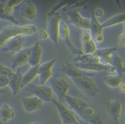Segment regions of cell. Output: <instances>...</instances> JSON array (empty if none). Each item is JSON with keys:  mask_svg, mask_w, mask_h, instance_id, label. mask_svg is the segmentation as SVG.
I'll return each mask as SVG.
<instances>
[{"mask_svg": "<svg viewBox=\"0 0 125 124\" xmlns=\"http://www.w3.org/2000/svg\"><path fill=\"white\" fill-rule=\"evenodd\" d=\"M64 99L81 120L91 124H105L100 114L85 101L69 95H66Z\"/></svg>", "mask_w": 125, "mask_h": 124, "instance_id": "cell-1", "label": "cell"}, {"mask_svg": "<svg viewBox=\"0 0 125 124\" xmlns=\"http://www.w3.org/2000/svg\"><path fill=\"white\" fill-rule=\"evenodd\" d=\"M38 31V27L34 24H26L24 26L10 24L6 26L0 32V48L10 38L16 36H31Z\"/></svg>", "mask_w": 125, "mask_h": 124, "instance_id": "cell-2", "label": "cell"}, {"mask_svg": "<svg viewBox=\"0 0 125 124\" xmlns=\"http://www.w3.org/2000/svg\"><path fill=\"white\" fill-rule=\"evenodd\" d=\"M72 80L82 93L88 98L95 97L100 93L99 89L94 77L84 76Z\"/></svg>", "mask_w": 125, "mask_h": 124, "instance_id": "cell-3", "label": "cell"}, {"mask_svg": "<svg viewBox=\"0 0 125 124\" xmlns=\"http://www.w3.org/2000/svg\"><path fill=\"white\" fill-rule=\"evenodd\" d=\"M61 20V14L58 12L49 13L47 32L49 38L56 46L59 45Z\"/></svg>", "mask_w": 125, "mask_h": 124, "instance_id": "cell-4", "label": "cell"}, {"mask_svg": "<svg viewBox=\"0 0 125 124\" xmlns=\"http://www.w3.org/2000/svg\"><path fill=\"white\" fill-rule=\"evenodd\" d=\"M50 84L52 91L57 97L59 102H61L66 95H68L71 87L69 82L61 77L52 78Z\"/></svg>", "mask_w": 125, "mask_h": 124, "instance_id": "cell-5", "label": "cell"}, {"mask_svg": "<svg viewBox=\"0 0 125 124\" xmlns=\"http://www.w3.org/2000/svg\"><path fill=\"white\" fill-rule=\"evenodd\" d=\"M60 71L69 77L71 79H77L84 76L94 77L95 75L94 73L81 70L76 67L74 63L71 62H65L60 67Z\"/></svg>", "mask_w": 125, "mask_h": 124, "instance_id": "cell-6", "label": "cell"}, {"mask_svg": "<svg viewBox=\"0 0 125 124\" xmlns=\"http://www.w3.org/2000/svg\"><path fill=\"white\" fill-rule=\"evenodd\" d=\"M51 102L56 107L62 124H75L79 123L73 112L61 102L54 99Z\"/></svg>", "mask_w": 125, "mask_h": 124, "instance_id": "cell-7", "label": "cell"}, {"mask_svg": "<svg viewBox=\"0 0 125 124\" xmlns=\"http://www.w3.org/2000/svg\"><path fill=\"white\" fill-rule=\"evenodd\" d=\"M60 37H62L66 46L72 54L75 55L77 56L83 54L81 50L77 48L73 45L70 37V28L67 22L64 20H61V27H60Z\"/></svg>", "mask_w": 125, "mask_h": 124, "instance_id": "cell-8", "label": "cell"}, {"mask_svg": "<svg viewBox=\"0 0 125 124\" xmlns=\"http://www.w3.org/2000/svg\"><path fill=\"white\" fill-rule=\"evenodd\" d=\"M67 14L69 18V20L76 27L83 30H89L90 27V19L82 16L78 10H69Z\"/></svg>", "mask_w": 125, "mask_h": 124, "instance_id": "cell-9", "label": "cell"}, {"mask_svg": "<svg viewBox=\"0 0 125 124\" xmlns=\"http://www.w3.org/2000/svg\"><path fill=\"white\" fill-rule=\"evenodd\" d=\"M90 30L92 40L95 42L96 45H100L104 42L105 37L103 33V27L98 19H96L94 15V14H92V18L90 19Z\"/></svg>", "mask_w": 125, "mask_h": 124, "instance_id": "cell-10", "label": "cell"}, {"mask_svg": "<svg viewBox=\"0 0 125 124\" xmlns=\"http://www.w3.org/2000/svg\"><path fill=\"white\" fill-rule=\"evenodd\" d=\"M55 60H50L38 67V77L41 85H45L52 78L53 75L52 68L55 65Z\"/></svg>", "mask_w": 125, "mask_h": 124, "instance_id": "cell-11", "label": "cell"}, {"mask_svg": "<svg viewBox=\"0 0 125 124\" xmlns=\"http://www.w3.org/2000/svg\"><path fill=\"white\" fill-rule=\"evenodd\" d=\"M32 93L34 96L42 101L44 103L51 102L54 99V94L49 86L33 85L32 86Z\"/></svg>", "mask_w": 125, "mask_h": 124, "instance_id": "cell-12", "label": "cell"}, {"mask_svg": "<svg viewBox=\"0 0 125 124\" xmlns=\"http://www.w3.org/2000/svg\"><path fill=\"white\" fill-rule=\"evenodd\" d=\"M106 112L111 120L116 124H121L120 118L122 114L123 105L119 100L109 101L106 107Z\"/></svg>", "mask_w": 125, "mask_h": 124, "instance_id": "cell-13", "label": "cell"}, {"mask_svg": "<svg viewBox=\"0 0 125 124\" xmlns=\"http://www.w3.org/2000/svg\"><path fill=\"white\" fill-rule=\"evenodd\" d=\"M21 104L24 111L28 113H34L43 107L44 102L36 96H28L21 98Z\"/></svg>", "mask_w": 125, "mask_h": 124, "instance_id": "cell-14", "label": "cell"}, {"mask_svg": "<svg viewBox=\"0 0 125 124\" xmlns=\"http://www.w3.org/2000/svg\"><path fill=\"white\" fill-rule=\"evenodd\" d=\"M25 43L26 40L22 36H16L8 40L1 48V50L4 52H9L16 54L23 49L25 46Z\"/></svg>", "mask_w": 125, "mask_h": 124, "instance_id": "cell-15", "label": "cell"}, {"mask_svg": "<svg viewBox=\"0 0 125 124\" xmlns=\"http://www.w3.org/2000/svg\"><path fill=\"white\" fill-rule=\"evenodd\" d=\"M31 52V47L24 48L23 49L16 53L11 60V69L12 70L20 68L27 64L29 61V56Z\"/></svg>", "mask_w": 125, "mask_h": 124, "instance_id": "cell-16", "label": "cell"}, {"mask_svg": "<svg viewBox=\"0 0 125 124\" xmlns=\"http://www.w3.org/2000/svg\"><path fill=\"white\" fill-rule=\"evenodd\" d=\"M22 73L20 69L16 71H13L12 73L9 76L8 86L14 95H19L21 91V83H22Z\"/></svg>", "mask_w": 125, "mask_h": 124, "instance_id": "cell-17", "label": "cell"}, {"mask_svg": "<svg viewBox=\"0 0 125 124\" xmlns=\"http://www.w3.org/2000/svg\"><path fill=\"white\" fill-rule=\"evenodd\" d=\"M19 14L22 18L29 21L34 20L37 18V10L36 6L31 1H28L24 3L20 9Z\"/></svg>", "mask_w": 125, "mask_h": 124, "instance_id": "cell-18", "label": "cell"}, {"mask_svg": "<svg viewBox=\"0 0 125 124\" xmlns=\"http://www.w3.org/2000/svg\"><path fill=\"white\" fill-rule=\"evenodd\" d=\"M42 53L40 42H36L34 45L31 47V52L28 63L31 67H38L41 64Z\"/></svg>", "mask_w": 125, "mask_h": 124, "instance_id": "cell-19", "label": "cell"}, {"mask_svg": "<svg viewBox=\"0 0 125 124\" xmlns=\"http://www.w3.org/2000/svg\"><path fill=\"white\" fill-rule=\"evenodd\" d=\"M16 117L14 109L8 104H4L0 107V120L3 122H8Z\"/></svg>", "mask_w": 125, "mask_h": 124, "instance_id": "cell-20", "label": "cell"}, {"mask_svg": "<svg viewBox=\"0 0 125 124\" xmlns=\"http://www.w3.org/2000/svg\"><path fill=\"white\" fill-rule=\"evenodd\" d=\"M38 67H31L27 72L22 75L21 89L26 87L38 77Z\"/></svg>", "mask_w": 125, "mask_h": 124, "instance_id": "cell-21", "label": "cell"}, {"mask_svg": "<svg viewBox=\"0 0 125 124\" xmlns=\"http://www.w3.org/2000/svg\"><path fill=\"white\" fill-rule=\"evenodd\" d=\"M75 65L81 70L86 71L92 72H100L106 70V65H103L101 63H74Z\"/></svg>", "mask_w": 125, "mask_h": 124, "instance_id": "cell-22", "label": "cell"}, {"mask_svg": "<svg viewBox=\"0 0 125 124\" xmlns=\"http://www.w3.org/2000/svg\"><path fill=\"white\" fill-rule=\"evenodd\" d=\"M109 64H111L115 67L116 70V74L121 78L123 77L124 74H125V65H124L123 61L121 57L116 55L115 53H113L111 57V60L110 63Z\"/></svg>", "mask_w": 125, "mask_h": 124, "instance_id": "cell-23", "label": "cell"}, {"mask_svg": "<svg viewBox=\"0 0 125 124\" xmlns=\"http://www.w3.org/2000/svg\"><path fill=\"white\" fill-rule=\"evenodd\" d=\"M125 20V14L123 13L118 14L113 16L111 17L110 19L106 20L102 24L103 29L108 28V27H112V26H116V25L124 23Z\"/></svg>", "mask_w": 125, "mask_h": 124, "instance_id": "cell-24", "label": "cell"}, {"mask_svg": "<svg viewBox=\"0 0 125 124\" xmlns=\"http://www.w3.org/2000/svg\"><path fill=\"white\" fill-rule=\"evenodd\" d=\"M100 63V58L95 53L90 55L82 54L76 57L74 60V63Z\"/></svg>", "mask_w": 125, "mask_h": 124, "instance_id": "cell-25", "label": "cell"}, {"mask_svg": "<svg viewBox=\"0 0 125 124\" xmlns=\"http://www.w3.org/2000/svg\"><path fill=\"white\" fill-rule=\"evenodd\" d=\"M104 83L111 88L115 89L118 87L122 82V78L117 75H108L103 78Z\"/></svg>", "mask_w": 125, "mask_h": 124, "instance_id": "cell-26", "label": "cell"}, {"mask_svg": "<svg viewBox=\"0 0 125 124\" xmlns=\"http://www.w3.org/2000/svg\"><path fill=\"white\" fill-rule=\"evenodd\" d=\"M22 0H7L4 1V11L8 15H12L14 13L15 7L18 4L23 3Z\"/></svg>", "mask_w": 125, "mask_h": 124, "instance_id": "cell-27", "label": "cell"}, {"mask_svg": "<svg viewBox=\"0 0 125 124\" xmlns=\"http://www.w3.org/2000/svg\"><path fill=\"white\" fill-rule=\"evenodd\" d=\"M0 19L10 21L14 25H18L19 24V21L14 16L8 15L6 13L4 9V3L1 1H0Z\"/></svg>", "mask_w": 125, "mask_h": 124, "instance_id": "cell-28", "label": "cell"}, {"mask_svg": "<svg viewBox=\"0 0 125 124\" xmlns=\"http://www.w3.org/2000/svg\"><path fill=\"white\" fill-rule=\"evenodd\" d=\"M82 52L83 54L86 55H90L93 54L95 53L96 51L97 48V46L96 44H95L93 40L89 41L88 42H86L85 44H82Z\"/></svg>", "mask_w": 125, "mask_h": 124, "instance_id": "cell-29", "label": "cell"}, {"mask_svg": "<svg viewBox=\"0 0 125 124\" xmlns=\"http://www.w3.org/2000/svg\"><path fill=\"white\" fill-rule=\"evenodd\" d=\"M116 51L117 48L116 47L103 48H100V49H97L94 53L96 54L100 58L102 57L107 55H111L115 53Z\"/></svg>", "mask_w": 125, "mask_h": 124, "instance_id": "cell-30", "label": "cell"}, {"mask_svg": "<svg viewBox=\"0 0 125 124\" xmlns=\"http://www.w3.org/2000/svg\"><path fill=\"white\" fill-rule=\"evenodd\" d=\"M80 37L82 44L88 42H89V41L92 40V35H91L89 30H83V32L80 34Z\"/></svg>", "mask_w": 125, "mask_h": 124, "instance_id": "cell-31", "label": "cell"}, {"mask_svg": "<svg viewBox=\"0 0 125 124\" xmlns=\"http://www.w3.org/2000/svg\"><path fill=\"white\" fill-rule=\"evenodd\" d=\"M14 70H12L11 68H8L4 65L0 64V75L1 76H5L8 77L11 73H12Z\"/></svg>", "mask_w": 125, "mask_h": 124, "instance_id": "cell-32", "label": "cell"}, {"mask_svg": "<svg viewBox=\"0 0 125 124\" xmlns=\"http://www.w3.org/2000/svg\"><path fill=\"white\" fill-rule=\"evenodd\" d=\"M118 45L121 48H124L125 47V29H124L123 32L122 34L120 35V36L118 37Z\"/></svg>", "mask_w": 125, "mask_h": 124, "instance_id": "cell-33", "label": "cell"}, {"mask_svg": "<svg viewBox=\"0 0 125 124\" xmlns=\"http://www.w3.org/2000/svg\"><path fill=\"white\" fill-rule=\"evenodd\" d=\"M39 39L42 40H45L49 38L47 32L44 29H41L39 30Z\"/></svg>", "mask_w": 125, "mask_h": 124, "instance_id": "cell-34", "label": "cell"}, {"mask_svg": "<svg viewBox=\"0 0 125 124\" xmlns=\"http://www.w3.org/2000/svg\"><path fill=\"white\" fill-rule=\"evenodd\" d=\"M93 14H94L95 18L98 19V18H101L104 16L105 12H104V10L102 8H98L95 10V12Z\"/></svg>", "mask_w": 125, "mask_h": 124, "instance_id": "cell-35", "label": "cell"}, {"mask_svg": "<svg viewBox=\"0 0 125 124\" xmlns=\"http://www.w3.org/2000/svg\"><path fill=\"white\" fill-rule=\"evenodd\" d=\"M8 86V78L5 76L0 75V89Z\"/></svg>", "mask_w": 125, "mask_h": 124, "instance_id": "cell-36", "label": "cell"}, {"mask_svg": "<svg viewBox=\"0 0 125 124\" xmlns=\"http://www.w3.org/2000/svg\"><path fill=\"white\" fill-rule=\"evenodd\" d=\"M106 70H107V71H108L109 73H116L115 68V67L112 65L108 64L106 65Z\"/></svg>", "mask_w": 125, "mask_h": 124, "instance_id": "cell-37", "label": "cell"}, {"mask_svg": "<svg viewBox=\"0 0 125 124\" xmlns=\"http://www.w3.org/2000/svg\"><path fill=\"white\" fill-rule=\"evenodd\" d=\"M119 90L121 93H125V83H121L120 85L118 86Z\"/></svg>", "mask_w": 125, "mask_h": 124, "instance_id": "cell-38", "label": "cell"}, {"mask_svg": "<svg viewBox=\"0 0 125 124\" xmlns=\"http://www.w3.org/2000/svg\"><path fill=\"white\" fill-rule=\"evenodd\" d=\"M79 123H80V124H91L90 123L84 121V120H80V122H79Z\"/></svg>", "mask_w": 125, "mask_h": 124, "instance_id": "cell-39", "label": "cell"}, {"mask_svg": "<svg viewBox=\"0 0 125 124\" xmlns=\"http://www.w3.org/2000/svg\"><path fill=\"white\" fill-rule=\"evenodd\" d=\"M30 124H42L40 122H32Z\"/></svg>", "mask_w": 125, "mask_h": 124, "instance_id": "cell-40", "label": "cell"}, {"mask_svg": "<svg viewBox=\"0 0 125 124\" xmlns=\"http://www.w3.org/2000/svg\"><path fill=\"white\" fill-rule=\"evenodd\" d=\"M2 93H3V91L2 89H0V94H1Z\"/></svg>", "mask_w": 125, "mask_h": 124, "instance_id": "cell-41", "label": "cell"}, {"mask_svg": "<svg viewBox=\"0 0 125 124\" xmlns=\"http://www.w3.org/2000/svg\"><path fill=\"white\" fill-rule=\"evenodd\" d=\"M80 124V123H78V124Z\"/></svg>", "mask_w": 125, "mask_h": 124, "instance_id": "cell-42", "label": "cell"}]
</instances>
